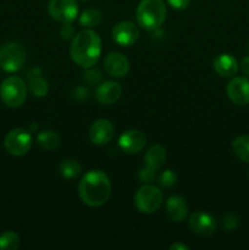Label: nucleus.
I'll use <instances>...</instances> for the list:
<instances>
[{
  "label": "nucleus",
  "mask_w": 249,
  "mask_h": 250,
  "mask_svg": "<svg viewBox=\"0 0 249 250\" xmlns=\"http://www.w3.org/2000/svg\"><path fill=\"white\" fill-rule=\"evenodd\" d=\"M78 194L87 207L99 208L104 205L111 194L109 176L100 170L88 171L78 185Z\"/></svg>",
  "instance_id": "f257e3e1"
},
{
  "label": "nucleus",
  "mask_w": 249,
  "mask_h": 250,
  "mask_svg": "<svg viewBox=\"0 0 249 250\" xmlns=\"http://www.w3.org/2000/svg\"><path fill=\"white\" fill-rule=\"evenodd\" d=\"M102 54V39L92 28H87L73 37L70 45L71 59L76 65L89 68L98 62Z\"/></svg>",
  "instance_id": "f03ea898"
},
{
  "label": "nucleus",
  "mask_w": 249,
  "mask_h": 250,
  "mask_svg": "<svg viewBox=\"0 0 249 250\" xmlns=\"http://www.w3.org/2000/svg\"><path fill=\"white\" fill-rule=\"evenodd\" d=\"M139 26L146 31L158 29L166 19V5L164 0H141L136 10Z\"/></svg>",
  "instance_id": "7ed1b4c3"
},
{
  "label": "nucleus",
  "mask_w": 249,
  "mask_h": 250,
  "mask_svg": "<svg viewBox=\"0 0 249 250\" xmlns=\"http://www.w3.org/2000/svg\"><path fill=\"white\" fill-rule=\"evenodd\" d=\"M0 98L9 107H19L27 99V85L22 78L10 76L0 84Z\"/></svg>",
  "instance_id": "20e7f679"
},
{
  "label": "nucleus",
  "mask_w": 249,
  "mask_h": 250,
  "mask_svg": "<svg viewBox=\"0 0 249 250\" xmlns=\"http://www.w3.org/2000/svg\"><path fill=\"white\" fill-rule=\"evenodd\" d=\"M164 202V194L160 188L153 185H144L134 194V205L142 214H154L160 209Z\"/></svg>",
  "instance_id": "39448f33"
},
{
  "label": "nucleus",
  "mask_w": 249,
  "mask_h": 250,
  "mask_svg": "<svg viewBox=\"0 0 249 250\" xmlns=\"http://www.w3.org/2000/svg\"><path fill=\"white\" fill-rule=\"evenodd\" d=\"M26 62V50L21 44L9 42L0 46V68L6 72L21 70Z\"/></svg>",
  "instance_id": "423d86ee"
},
{
  "label": "nucleus",
  "mask_w": 249,
  "mask_h": 250,
  "mask_svg": "<svg viewBox=\"0 0 249 250\" xmlns=\"http://www.w3.org/2000/svg\"><path fill=\"white\" fill-rule=\"evenodd\" d=\"M32 134L24 128H15L6 134L4 146L7 153L12 156H23L31 150Z\"/></svg>",
  "instance_id": "0eeeda50"
},
{
  "label": "nucleus",
  "mask_w": 249,
  "mask_h": 250,
  "mask_svg": "<svg viewBox=\"0 0 249 250\" xmlns=\"http://www.w3.org/2000/svg\"><path fill=\"white\" fill-rule=\"evenodd\" d=\"M48 12L60 23H72L78 16V4L76 0H50Z\"/></svg>",
  "instance_id": "6e6552de"
},
{
  "label": "nucleus",
  "mask_w": 249,
  "mask_h": 250,
  "mask_svg": "<svg viewBox=\"0 0 249 250\" xmlns=\"http://www.w3.org/2000/svg\"><path fill=\"white\" fill-rule=\"evenodd\" d=\"M190 231L203 237H209L215 233L217 229L216 220L204 211H195L188 219Z\"/></svg>",
  "instance_id": "1a4fd4ad"
},
{
  "label": "nucleus",
  "mask_w": 249,
  "mask_h": 250,
  "mask_svg": "<svg viewBox=\"0 0 249 250\" xmlns=\"http://www.w3.org/2000/svg\"><path fill=\"white\" fill-rule=\"evenodd\" d=\"M228 99L238 106L249 104V80L247 77H234L226 87Z\"/></svg>",
  "instance_id": "9d476101"
},
{
  "label": "nucleus",
  "mask_w": 249,
  "mask_h": 250,
  "mask_svg": "<svg viewBox=\"0 0 249 250\" xmlns=\"http://www.w3.org/2000/svg\"><path fill=\"white\" fill-rule=\"evenodd\" d=\"M112 39L121 46H131L138 41L139 29L133 22L122 21L119 22L112 28Z\"/></svg>",
  "instance_id": "9b49d317"
},
{
  "label": "nucleus",
  "mask_w": 249,
  "mask_h": 250,
  "mask_svg": "<svg viewBox=\"0 0 249 250\" xmlns=\"http://www.w3.org/2000/svg\"><path fill=\"white\" fill-rule=\"evenodd\" d=\"M114 125L106 119L97 120L89 128V139L95 146H106L114 138Z\"/></svg>",
  "instance_id": "f8f14e48"
},
{
  "label": "nucleus",
  "mask_w": 249,
  "mask_h": 250,
  "mask_svg": "<svg viewBox=\"0 0 249 250\" xmlns=\"http://www.w3.org/2000/svg\"><path fill=\"white\" fill-rule=\"evenodd\" d=\"M146 137L139 129H128L119 138V146L124 153L137 154L145 146Z\"/></svg>",
  "instance_id": "ddd939ff"
},
{
  "label": "nucleus",
  "mask_w": 249,
  "mask_h": 250,
  "mask_svg": "<svg viewBox=\"0 0 249 250\" xmlns=\"http://www.w3.org/2000/svg\"><path fill=\"white\" fill-rule=\"evenodd\" d=\"M104 68L106 73L111 77L122 78L128 73L129 61L124 54L119 51H112L107 54L104 60Z\"/></svg>",
  "instance_id": "4468645a"
},
{
  "label": "nucleus",
  "mask_w": 249,
  "mask_h": 250,
  "mask_svg": "<svg viewBox=\"0 0 249 250\" xmlns=\"http://www.w3.org/2000/svg\"><path fill=\"white\" fill-rule=\"evenodd\" d=\"M122 94V87L114 81H105L98 84L95 89V99L103 105L115 104Z\"/></svg>",
  "instance_id": "2eb2a0df"
},
{
  "label": "nucleus",
  "mask_w": 249,
  "mask_h": 250,
  "mask_svg": "<svg viewBox=\"0 0 249 250\" xmlns=\"http://www.w3.org/2000/svg\"><path fill=\"white\" fill-rule=\"evenodd\" d=\"M215 72L225 78L233 77L238 71V62L231 54H220L215 58L214 63Z\"/></svg>",
  "instance_id": "dca6fc26"
},
{
  "label": "nucleus",
  "mask_w": 249,
  "mask_h": 250,
  "mask_svg": "<svg viewBox=\"0 0 249 250\" xmlns=\"http://www.w3.org/2000/svg\"><path fill=\"white\" fill-rule=\"evenodd\" d=\"M165 208L167 216L175 222L183 221L188 214L187 202H186L185 198L180 197V195H172V197L168 198Z\"/></svg>",
  "instance_id": "f3484780"
},
{
  "label": "nucleus",
  "mask_w": 249,
  "mask_h": 250,
  "mask_svg": "<svg viewBox=\"0 0 249 250\" xmlns=\"http://www.w3.org/2000/svg\"><path fill=\"white\" fill-rule=\"evenodd\" d=\"M166 158H167V154H166L165 148L160 144H154L146 150L144 155V166L156 171L165 164Z\"/></svg>",
  "instance_id": "a211bd4d"
},
{
  "label": "nucleus",
  "mask_w": 249,
  "mask_h": 250,
  "mask_svg": "<svg viewBox=\"0 0 249 250\" xmlns=\"http://www.w3.org/2000/svg\"><path fill=\"white\" fill-rule=\"evenodd\" d=\"M38 144L43 149L53 151L61 146V137L54 131H42L37 136Z\"/></svg>",
  "instance_id": "6ab92c4d"
},
{
  "label": "nucleus",
  "mask_w": 249,
  "mask_h": 250,
  "mask_svg": "<svg viewBox=\"0 0 249 250\" xmlns=\"http://www.w3.org/2000/svg\"><path fill=\"white\" fill-rule=\"evenodd\" d=\"M232 150L239 160L249 163V134H242L232 142Z\"/></svg>",
  "instance_id": "aec40b11"
},
{
  "label": "nucleus",
  "mask_w": 249,
  "mask_h": 250,
  "mask_svg": "<svg viewBox=\"0 0 249 250\" xmlns=\"http://www.w3.org/2000/svg\"><path fill=\"white\" fill-rule=\"evenodd\" d=\"M103 21V14L98 9H87L81 14L78 22L85 28H94L98 27Z\"/></svg>",
  "instance_id": "412c9836"
},
{
  "label": "nucleus",
  "mask_w": 249,
  "mask_h": 250,
  "mask_svg": "<svg viewBox=\"0 0 249 250\" xmlns=\"http://www.w3.org/2000/svg\"><path fill=\"white\" fill-rule=\"evenodd\" d=\"M59 170H60L61 176L63 178L72 180V178L78 177L82 173V165L73 159H66V160L61 161Z\"/></svg>",
  "instance_id": "4be33fe9"
},
{
  "label": "nucleus",
  "mask_w": 249,
  "mask_h": 250,
  "mask_svg": "<svg viewBox=\"0 0 249 250\" xmlns=\"http://www.w3.org/2000/svg\"><path fill=\"white\" fill-rule=\"evenodd\" d=\"M28 88H29V92L34 95V97H45L48 94V90H49V85L46 83V81L44 78L39 77V76H34V77L29 78V82H28Z\"/></svg>",
  "instance_id": "5701e85b"
},
{
  "label": "nucleus",
  "mask_w": 249,
  "mask_h": 250,
  "mask_svg": "<svg viewBox=\"0 0 249 250\" xmlns=\"http://www.w3.org/2000/svg\"><path fill=\"white\" fill-rule=\"evenodd\" d=\"M20 247V236L14 231L0 234V250H15Z\"/></svg>",
  "instance_id": "b1692460"
},
{
  "label": "nucleus",
  "mask_w": 249,
  "mask_h": 250,
  "mask_svg": "<svg viewBox=\"0 0 249 250\" xmlns=\"http://www.w3.org/2000/svg\"><path fill=\"white\" fill-rule=\"evenodd\" d=\"M177 175L172 170H165L158 176V182L160 185V187L166 188V189H170V188L175 187L176 183H177Z\"/></svg>",
  "instance_id": "393cba45"
},
{
  "label": "nucleus",
  "mask_w": 249,
  "mask_h": 250,
  "mask_svg": "<svg viewBox=\"0 0 249 250\" xmlns=\"http://www.w3.org/2000/svg\"><path fill=\"white\" fill-rule=\"evenodd\" d=\"M238 224H239L238 216L234 215L233 212H227V214H225L224 216L221 217L222 227L228 232L234 231V229L238 227Z\"/></svg>",
  "instance_id": "a878e982"
},
{
  "label": "nucleus",
  "mask_w": 249,
  "mask_h": 250,
  "mask_svg": "<svg viewBox=\"0 0 249 250\" xmlns=\"http://www.w3.org/2000/svg\"><path fill=\"white\" fill-rule=\"evenodd\" d=\"M155 178V170H153V168H149L146 167V166H144V167H142L141 170L138 171V180L141 181L142 183H144V185H149V183L154 182Z\"/></svg>",
  "instance_id": "bb28decb"
},
{
  "label": "nucleus",
  "mask_w": 249,
  "mask_h": 250,
  "mask_svg": "<svg viewBox=\"0 0 249 250\" xmlns=\"http://www.w3.org/2000/svg\"><path fill=\"white\" fill-rule=\"evenodd\" d=\"M83 75H84L83 76V80L89 83V84H99L103 78V75L100 71L90 70V67Z\"/></svg>",
  "instance_id": "cd10ccee"
},
{
  "label": "nucleus",
  "mask_w": 249,
  "mask_h": 250,
  "mask_svg": "<svg viewBox=\"0 0 249 250\" xmlns=\"http://www.w3.org/2000/svg\"><path fill=\"white\" fill-rule=\"evenodd\" d=\"M60 36L61 38L68 41V39H73L75 34V28L71 26V23H63V26L60 29Z\"/></svg>",
  "instance_id": "c85d7f7f"
},
{
  "label": "nucleus",
  "mask_w": 249,
  "mask_h": 250,
  "mask_svg": "<svg viewBox=\"0 0 249 250\" xmlns=\"http://www.w3.org/2000/svg\"><path fill=\"white\" fill-rule=\"evenodd\" d=\"M166 1L172 9L178 10V11L186 10L190 4V0H166Z\"/></svg>",
  "instance_id": "c756f323"
},
{
  "label": "nucleus",
  "mask_w": 249,
  "mask_h": 250,
  "mask_svg": "<svg viewBox=\"0 0 249 250\" xmlns=\"http://www.w3.org/2000/svg\"><path fill=\"white\" fill-rule=\"evenodd\" d=\"M73 97L77 100H85L89 97V92H88L87 88L84 87H77L73 90Z\"/></svg>",
  "instance_id": "7c9ffc66"
},
{
  "label": "nucleus",
  "mask_w": 249,
  "mask_h": 250,
  "mask_svg": "<svg viewBox=\"0 0 249 250\" xmlns=\"http://www.w3.org/2000/svg\"><path fill=\"white\" fill-rule=\"evenodd\" d=\"M241 71L243 75L249 76V55H247L246 58H243V60L241 61Z\"/></svg>",
  "instance_id": "2f4dec72"
},
{
  "label": "nucleus",
  "mask_w": 249,
  "mask_h": 250,
  "mask_svg": "<svg viewBox=\"0 0 249 250\" xmlns=\"http://www.w3.org/2000/svg\"><path fill=\"white\" fill-rule=\"evenodd\" d=\"M171 250H188L189 248H188L187 246H185V244L182 243H175L172 244V246L170 247Z\"/></svg>",
  "instance_id": "473e14b6"
},
{
  "label": "nucleus",
  "mask_w": 249,
  "mask_h": 250,
  "mask_svg": "<svg viewBox=\"0 0 249 250\" xmlns=\"http://www.w3.org/2000/svg\"><path fill=\"white\" fill-rule=\"evenodd\" d=\"M248 51H249V43H248Z\"/></svg>",
  "instance_id": "72a5a7b5"
},
{
  "label": "nucleus",
  "mask_w": 249,
  "mask_h": 250,
  "mask_svg": "<svg viewBox=\"0 0 249 250\" xmlns=\"http://www.w3.org/2000/svg\"><path fill=\"white\" fill-rule=\"evenodd\" d=\"M82 1H85V0H82Z\"/></svg>",
  "instance_id": "f704fd0d"
},
{
  "label": "nucleus",
  "mask_w": 249,
  "mask_h": 250,
  "mask_svg": "<svg viewBox=\"0 0 249 250\" xmlns=\"http://www.w3.org/2000/svg\"><path fill=\"white\" fill-rule=\"evenodd\" d=\"M248 177H249V176H248Z\"/></svg>",
  "instance_id": "c9c22d12"
}]
</instances>
